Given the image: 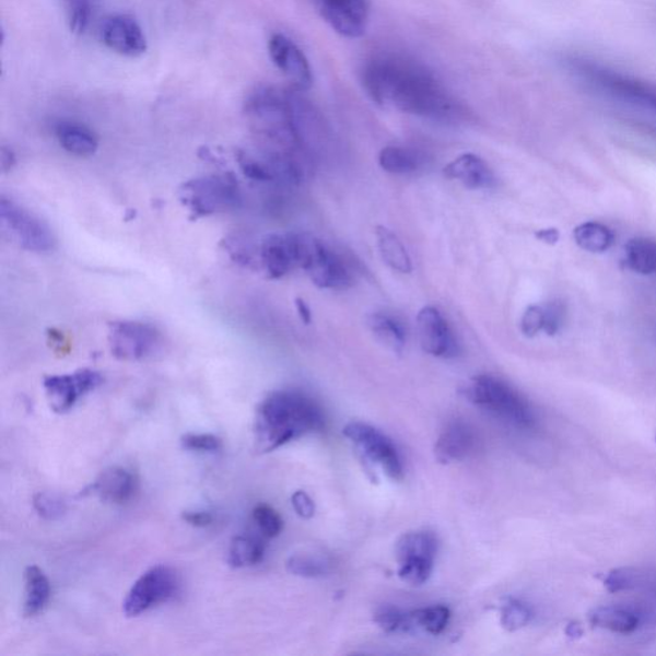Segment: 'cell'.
<instances>
[{
	"mask_svg": "<svg viewBox=\"0 0 656 656\" xmlns=\"http://www.w3.org/2000/svg\"><path fill=\"white\" fill-rule=\"evenodd\" d=\"M362 82L370 98L379 106L443 122L458 121L464 115L435 74L407 57L383 55L370 59Z\"/></svg>",
	"mask_w": 656,
	"mask_h": 656,
	"instance_id": "obj_1",
	"label": "cell"
},
{
	"mask_svg": "<svg viewBox=\"0 0 656 656\" xmlns=\"http://www.w3.org/2000/svg\"><path fill=\"white\" fill-rule=\"evenodd\" d=\"M323 409L308 395L295 390L271 393L260 402L255 420L258 453H271L294 440L325 429Z\"/></svg>",
	"mask_w": 656,
	"mask_h": 656,
	"instance_id": "obj_2",
	"label": "cell"
},
{
	"mask_svg": "<svg viewBox=\"0 0 656 656\" xmlns=\"http://www.w3.org/2000/svg\"><path fill=\"white\" fill-rule=\"evenodd\" d=\"M297 268L319 289L347 290L354 283L352 263L311 234H295Z\"/></svg>",
	"mask_w": 656,
	"mask_h": 656,
	"instance_id": "obj_3",
	"label": "cell"
},
{
	"mask_svg": "<svg viewBox=\"0 0 656 656\" xmlns=\"http://www.w3.org/2000/svg\"><path fill=\"white\" fill-rule=\"evenodd\" d=\"M473 405L488 409L518 429L535 427L536 417L528 402L512 387L490 375L477 376L465 390Z\"/></svg>",
	"mask_w": 656,
	"mask_h": 656,
	"instance_id": "obj_4",
	"label": "cell"
},
{
	"mask_svg": "<svg viewBox=\"0 0 656 656\" xmlns=\"http://www.w3.org/2000/svg\"><path fill=\"white\" fill-rule=\"evenodd\" d=\"M178 196L194 219L235 210L242 204L241 189L230 176L194 178L181 186Z\"/></svg>",
	"mask_w": 656,
	"mask_h": 656,
	"instance_id": "obj_5",
	"label": "cell"
},
{
	"mask_svg": "<svg viewBox=\"0 0 656 656\" xmlns=\"http://www.w3.org/2000/svg\"><path fill=\"white\" fill-rule=\"evenodd\" d=\"M572 66L581 78L602 93L656 115L655 85L587 61H573Z\"/></svg>",
	"mask_w": 656,
	"mask_h": 656,
	"instance_id": "obj_6",
	"label": "cell"
},
{
	"mask_svg": "<svg viewBox=\"0 0 656 656\" xmlns=\"http://www.w3.org/2000/svg\"><path fill=\"white\" fill-rule=\"evenodd\" d=\"M180 591V577L168 565H155L136 581L124 601L126 617H139Z\"/></svg>",
	"mask_w": 656,
	"mask_h": 656,
	"instance_id": "obj_7",
	"label": "cell"
},
{
	"mask_svg": "<svg viewBox=\"0 0 656 656\" xmlns=\"http://www.w3.org/2000/svg\"><path fill=\"white\" fill-rule=\"evenodd\" d=\"M438 550L436 535L430 531H414L402 535L395 548L399 563L398 576L410 586L427 583L434 571Z\"/></svg>",
	"mask_w": 656,
	"mask_h": 656,
	"instance_id": "obj_8",
	"label": "cell"
},
{
	"mask_svg": "<svg viewBox=\"0 0 656 656\" xmlns=\"http://www.w3.org/2000/svg\"><path fill=\"white\" fill-rule=\"evenodd\" d=\"M0 220L22 248L34 253H49L55 249L56 238L47 223L16 201L0 198Z\"/></svg>",
	"mask_w": 656,
	"mask_h": 656,
	"instance_id": "obj_9",
	"label": "cell"
},
{
	"mask_svg": "<svg viewBox=\"0 0 656 656\" xmlns=\"http://www.w3.org/2000/svg\"><path fill=\"white\" fill-rule=\"evenodd\" d=\"M108 342L112 354L119 361H143L162 344L159 328L138 320H116L109 324Z\"/></svg>",
	"mask_w": 656,
	"mask_h": 656,
	"instance_id": "obj_10",
	"label": "cell"
},
{
	"mask_svg": "<svg viewBox=\"0 0 656 656\" xmlns=\"http://www.w3.org/2000/svg\"><path fill=\"white\" fill-rule=\"evenodd\" d=\"M342 432L355 445L356 450L362 454L364 459L382 467L390 479L395 481L402 479L405 468H402L398 447L395 446L391 438L374 426L362 422L349 423Z\"/></svg>",
	"mask_w": 656,
	"mask_h": 656,
	"instance_id": "obj_11",
	"label": "cell"
},
{
	"mask_svg": "<svg viewBox=\"0 0 656 656\" xmlns=\"http://www.w3.org/2000/svg\"><path fill=\"white\" fill-rule=\"evenodd\" d=\"M103 376L93 370H80L70 375H55L44 378L50 408L56 413L69 412L81 398L98 389Z\"/></svg>",
	"mask_w": 656,
	"mask_h": 656,
	"instance_id": "obj_12",
	"label": "cell"
},
{
	"mask_svg": "<svg viewBox=\"0 0 656 656\" xmlns=\"http://www.w3.org/2000/svg\"><path fill=\"white\" fill-rule=\"evenodd\" d=\"M417 331L421 347L427 354L453 360L459 354V344L449 324L435 307H424L417 316Z\"/></svg>",
	"mask_w": 656,
	"mask_h": 656,
	"instance_id": "obj_13",
	"label": "cell"
},
{
	"mask_svg": "<svg viewBox=\"0 0 656 656\" xmlns=\"http://www.w3.org/2000/svg\"><path fill=\"white\" fill-rule=\"evenodd\" d=\"M268 50L276 67L283 73L296 92H307L313 85V73L307 57L296 44L282 34H274L268 42Z\"/></svg>",
	"mask_w": 656,
	"mask_h": 656,
	"instance_id": "obj_14",
	"label": "cell"
},
{
	"mask_svg": "<svg viewBox=\"0 0 656 656\" xmlns=\"http://www.w3.org/2000/svg\"><path fill=\"white\" fill-rule=\"evenodd\" d=\"M320 16L338 34L355 39L367 30V0H317Z\"/></svg>",
	"mask_w": 656,
	"mask_h": 656,
	"instance_id": "obj_15",
	"label": "cell"
},
{
	"mask_svg": "<svg viewBox=\"0 0 656 656\" xmlns=\"http://www.w3.org/2000/svg\"><path fill=\"white\" fill-rule=\"evenodd\" d=\"M106 46L124 57L137 58L148 49L147 37L138 22L126 14H117L104 21L101 30Z\"/></svg>",
	"mask_w": 656,
	"mask_h": 656,
	"instance_id": "obj_16",
	"label": "cell"
},
{
	"mask_svg": "<svg viewBox=\"0 0 656 656\" xmlns=\"http://www.w3.org/2000/svg\"><path fill=\"white\" fill-rule=\"evenodd\" d=\"M258 266L268 279L279 280L297 268L295 234H272L258 245Z\"/></svg>",
	"mask_w": 656,
	"mask_h": 656,
	"instance_id": "obj_17",
	"label": "cell"
},
{
	"mask_svg": "<svg viewBox=\"0 0 656 656\" xmlns=\"http://www.w3.org/2000/svg\"><path fill=\"white\" fill-rule=\"evenodd\" d=\"M476 435L471 424L454 420L446 424L435 445V456L440 464L449 465L465 460L475 449Z\"/></svg>",
	"mask_w": 656,
	"mask_h": 656,
	"instance_id": "obj_18",
	"label": "cell"
},
{
	"mask_svg": "<svg viewBox=\"0 0 656 656\" xmlns=\"http://www.w3.org/2000/svg\"><path fill=\"white\" fill-rule=\"evenodd\" d=\"M444 174L450 180H457L466 188L473 190L491 189L496 184V178L489 164L472 153L461 154L447 164Z\"/></svg>",
	"mask_w": 656,
	"mask_h": 656,
	"instance_id": "obj_19",
	"label": "cell"
},
{
	"mask_svg": "<svg viewBox=\"0 0 656 656\" xmlns=\"http://www.w3.org/2000/svg\"><path fill=\"white\" fill-rule=\"evenodd\" d=\"M136 488V477L128 469L110 467L85 490V494L96 495L103 502L122 504L130 501Z\"/></svg>",
	"mask_w": 656,
	"mask_h": 656,
	"instance_id": "obj_20",
	"label": "cell"
},
{
	"mask_svg": "<svg viewBox=\"0 0 656 656\" xmlns=\"http://www.w3.org/2000/svg\"><path fill=\"white\" fill-rule=\"evenodd\" d=\"M368 326L375 338L395 354H401L407 344V328L390 313L377 312L368 317Z\"/></svg>",
	"mask_w": 656,
	"mask_h": 656,
	"instance_id": "obj_21",
	"label": "cell"
},
{
	"mask_svg": "<svg viewBox=\"0 0 656 656\" xmlns=\"http://www.w3.org/2000/svg\"><path fill=\"white\" fill-rule=\"evenodd\" d=\"M56 136L66 152L78 156H91L98 151L99 141L92 130L74 122H61Z\"/></svg>",
	"mask_w": 656,
	"mask_h": 656,
	"instance_id": "obj_22",
	"label": "cell"
},
{
	"mask_svg": "<svg viewBox=\"0 0 656 656\" xmlns=\"http://www.w3.org/2000/svg\"><path fill=\"white\" fill-rule=\"evenodd\" d=\"M377 246L379 256L393 271L410 273L413 271L412 259L408 255L405 244L399 236L385 226L376 227Z\"/></svg>",
	"mask_w": 656,
	"mask_h": 656,
	"instance_id": "obj_23",
	"label": "cell"
},
{
	"mask_svg": "<svg viewBox=\"0 0 656 656\" xmlns=\"http://www.w3.org/2000/svg\"><path fill=\"white\" fill-rule=\"evenodd\" d=\"M265 536L255 534L237 535L231 541L227 562L233 569L256 565L263 561L266 554Z\"/></svg>",
	"mask_w": 656,
	"mask_h": 656,
	"instance_id": "obj_24",
	"label": "cell"
},
{
	"mask_svg": "<svg viewBox=\"0 0 656 656\" xmlns=\"http://www.w3.org/2000/svg\"><path fill=\"white\" fill-rule=\"evenodd\" d=\"M588 618L595 628L621 633V635L635 632L640 625V617L630 609L621 607H601L595 609Z\"/></svg>",
	"mask_w": 656,
	"mask_h": 656,
	"instance_id": "obj_25",
	"label": "cell"
},
{
	"mask_svg": "<svg viewBox=\"0 0 656 656\" xmlns=\"http://www.w3.org/2000/svg\"><path fill=\"white\" fill-rule=\"evenodd\" d=\"M25 606L27 617L39 614L50 598V584L39 566L30 565L25 571Z\"/></svg>",
	"mask_w": 656,
	"mask_h": 656,
	"instance_id": "obj_26",
	"label": "cell"
},
{
	"mask_svg": "<svg viewBox=\"0 0 656 656\" xmlns=\"http://www.w3.org/2000/svg\"><path fill=\"white\" fill-rule=\"evenodd\" d=\"M624 262L631 271L651 276L656 273V241L635 237L625 245Z\"/></svg>",
	"mask_w": 656,
	"mask_h": 656,
	"instance_id": "obj_27",
	"label": "cell"
},
{
	"mask_svg": "<svg viewBox=\"0 0 656 656\" xmlns=\"http://www.w3.org/2000/svg\"><path fill=\"white\" fill-rule=\"evenodd\" d=\"M573 236L581 249L590 253L607 251L616 242L613 231L599 222L583 223L574 229Z\"/></svg>",
	"mask_w": 656,
	"mask_h": 656,
	"instance_id": "obj_28",
	"label": "cell"
},
{
	"mask_svg": "<svg viewBox=\"0 0 656 656\" xmlns=\"http://www.w3.org/2000/svg\"><path fill=\"white\" fill-rule=\"evenodd\" d=\"M378 164L385 173L393 175H409L421 167V159L409 149L386 147L379 152Z\"/></svg>",
	"mask_w": 656,
	"mask_h": 656,
	"instance_id": "obj_29",
	"label": "cell"
},
{
	"mask_svg": "<svg viewBox=\"0 0 656 656\" xmlns=\"http://www.w3.org/2000/svg\"><path fill=\"white\" fill-rule=\"evenodd\" d=\"M450 620V610L444 606H432L409 611L410 631L421 630L430 635H440Z\"/></svg>",
	"mask_w": 656,
	"mask_h": 656,
	"instance_id": "obj_30",
	"label": "cell"
},
{
	"mask_svg": "<svg viewBox=\"0 0 656 656\" xmlns=\"http://www.w3.org/2000/svg\"><path fill=\"white\" fill-rule=\"evenodd\" d=\"M286 569L297 577L320 578L331 572V562L325 557L296 554L289 558Z\"/></svg>",
	"mask_w": 656,
	"mask_h": 656,
	"instance_id": "obj_31",
	"label": "cell"
},
{
	"mask_svg": "<svg viewBox=\"0 0 656 656\" xmlns=\"http://www.w3.org/2000/svg\"><path fill=\"white\" fill-rule=\"evenodd\" d=\"M223 248L235 263L244 267L258 266V245H253L249 238L233 235L222 243Z\"/></svg>",
	"mask_w": 656,
	"mask_h": 656,
	"instance_id": "obj_32",
	"label": "cell"
},
{
	"mask_svg": "<svg viewBox=\"0 0 656 656\" xmlns=\"http://www.w3.org/2000/svg\"><path fill=\"white\" fill-rule=\"evenodd\" d=\"M375 622L386 633L410 632L409 611L398 607H379L375 613Z\"/></svg>",
	"mask_w": 656,
	"mask_h": 656,
	"instance_id": "obj_33",
	"label": "cell"
},
{
	"mask_svg": "<svg viewBox=\"0 0 656 656\" xmlns=\"http://www.w3.org/2000/svg\"><path fill=\"white\" fill-rule=\"evenodd\" d=\"M531 609L519 600L509 599L502 608L501 622L506 631L514 632L526 628L531 622Z\"/></svg>",
	"mask_w": 656,
	"mask_h": 656,
	"instance_id": "obj_34",
	"label": "cell"
},
{
	"mask_svg": "<svg viewBox=\"0 0 656 656\" xmlns=\"http://www.w3.org/2000/svg\"><path fill=\"white\" fill-rule=\"evenodd\" d=\"M253 520L256 522L260 535H263L266 539L278 538L282 531V518L270 505H257L253 511Z\"/></svg>",
	"mask_w": 656,
	"mask_h": 656,
	"instance_id": "obj_35",
	"label": "cell"
},
{
	"mask_svg": "<svg viewBox=\"0 0 656 656\" xmlns=\"http://www.w3.org/2000/svg\"><path fill=\"white\" fill-rule=\"evenodd\" d=\"M33 504L37 514L47 520L61 519L67 512V506L62 499L54 494H48V492L36 494Z\"/></svg>",
	"mask_w": 656,
	"mask_h": 656,
	"instance_id": "obj_36",
	"label": "cell"
},
{
	"mask_svg": "<svg viewBox=\"0 0 656 656\" xmlns=\"http://www.w3.org/2000/svg\"><path fill=\"white\" fill-rule=\"evenodd\" d=\"M70 28L73 34L82 35L91 22V0H69Z\"/></svg>",
	"mask_w": 656,
	"mask_h": 656,
	"instance_id": "obj_37",
	"label": "cell"
},
{
	"mask_svg": "<svg viewBox=\"0 0 656 656\" xmlns=\"http://www.w3.org/2000/svg\"><path fill=\"white\" fill-rule=\"evenodd\" d=\"M184 449L200 453H215L222 447V440L211 434H186L181 437Z\"/></svg>",
	"mask_w": 656,
	"mask_h": 656,
	"instance_id": "obj_38",
	"label": "cell"
},
{
	"mask_svg": "<svg viewBox=\"0 0 656 656\" xmlns=\"http://www.w3.org/2000/svg\"><path fill=\"white\" fill-rule=\"evenodd\" d=\"M565 308L561 302H551L543 307V332L554 337L564 324Z\"/></svg>",
	"mask_w": 656,
	"mask_h": 656,
	"instance_id": "obj_39",
	"label": "cell"
},
{
	"mask_svg": "<svg viewBox=\"0 0 656 656\" xmlns=\"http://www.w3.org/2000/svg\"><path fill=\"white\" fill-rule=\"evenodd\" d=\"M520 331L527 338H534L543 331V307L529 305L520 319Z\"/></svg>",
	"mask_w": 656,
	"mask_h": 656,
	"instance_id": "obj_40",
	"label": "cell"
},
{
	"mask_svg": "<svg viewBox=\"0 0 656 656\" xmlns=\"http://www.w3.org/2000/svg\"><path fill=\"white\" fill-rule=\"evenodd\" d=\"M633 584H635V574L628 570L610 572L607 574V577L604 578V585H606L609 593L628 590Z\"/></svg>",
	"mask_w": 656,
	"mask_h": 656,
	"instance_id": "obj_41",
	"label": "cell"
},
{
	"mask_svg": "<svg viewBox=\"0 0 656 656\" xmlns=\"http://www.w3.org/2000/svg\"><path fill=\"white\" fill-rule=\"evenodd\" d=\"M292 504L295 513L303 519H309L315 516L316 505L305 491H296L292 496Z\"/></svg>",
	"mask_w": 656,
	"mask_h": 656,
	"instance_id": "obj_42",
	"label": "cell"
},
{
	"mask_svg": "<svg viewBox=\"0 0 656 656\" xmlns=\"http://www.w3.org/2000/svg\"><path fill=\"white\" fill-rule=\"evenodd\" d=\"M183 519L192 527L204 528L213 524L214 517L207 511H186L183 513Z\"/></svg>",
	"mask_w": 656,
	"mask_h": 656,
	"instance_id": "obj_43",
	"label": "cell"
},
{
	"mask_svg": "<svg viewBox=\"0 0 656 656\" xmlns=\"http://www.w3.org/2000/svg\"><path fill=\"white\" fill-rule=\"evenodd\" d=\"M295 305H296L297 313H300L302 323L304 325H311L312 324V312H311V308L308 307V304L305 303L302 300V297H297V300L295 301Z\"/></svg>",
	"mask_w": 656,
	"mask_h": 656,
	"instance_id": "obj_44",
	"label": "cell"
},
{
	"mask_svg": "<svg viewBox=\"0 0 656 656\" xmlns=\"http://www.w3.org/2000/svg\"><path fill=\"white\" fill-rule=\"evenodd\" d=\"M539 241L547 244H555L559 241V231L557 229L540 230L536 233Z\"/></svg>",
	"mask_w": 656,
	"mask_h": 656,
	"instance_id": "obj_45",
	"label": "cell"
},
{
	"mask_svg": "<svg viewBox=\"0 0 656 656\" xmlns=\"http://www.w3.org/2000/svg\"><path fill=\"white\" fill-rule=\"evenodd\" d=\"M14 162H16V160H14L13 152L9 151L7 148H3L2 154H0V167H2L3 173H5V171H10L13 167Z\"/></svg>",
	"mask_w": 656,
	"mask_h": 656,
	"instance_id": "obj_46",
	"label": "cell"
},
{
	"mask_svg": "<svg viewBox=\"0 0 656 656\" xmlns=\"http://www.w3.org/2000/svg\"><path fill=\"white\" fill-rule=\"evenodd\" d=\"M648 133H651L652 137H654L656 139V129L654 128H646Z\"/></svg>",
	"mask_w": 656,
	"mask_h": 656,
	"instance_id": "obj_47",
	"label": "cell"
}]
</instances>
